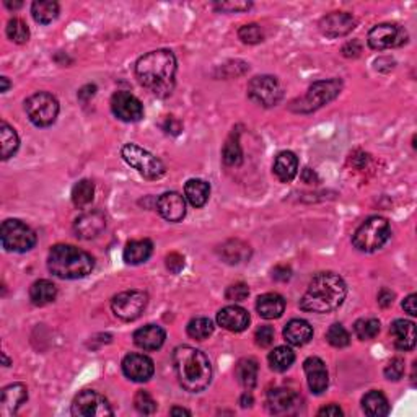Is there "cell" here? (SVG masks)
I'll return each instance as SVG.
<instances>
[{"label": "cell", "instance_id": "7402d4cb", "mask_svg": "<svg viewBox=\"0 0 417 417\" xmlns=\"http://www.w3.org/2000/svg\"><path fill=\"white\" fill-rule=\"evenodd\" d=\"M217 323L227 331L241 333L248 328L250 324V313L238 305H230V307L222 308L217 313Z\"/></svg>", "mask_w": 417, "mask_h": 417}, {"label": "cell", "instance_id": "ac0fdd59", "mask_svg": "<svg viewBox=\"0 0 417 417\" xmlns=\"http://www.w3.org/2000/svg\"><path fill=\"white\" fill-rule=\"evenodd\" d=\"M157 211L165 220L176 224L181 222L186 215V201L179 192L168 191L162 194L157 201Z\"/></svg>", "mask_w": 417, "mask_h": 417}, {"label": "cell", "instance_id": "7a4b0ae2", "mask_svg": "<svg viewBox=\"0 0 417 417\" xmlns=\"http://www.w3.org/2000/svg\"><path fill=\"white\" fill-rule=\"evenodd\" d=\"M347 295V285L341 275L319 273L308 284L307 292L300 298V308L310 313H331L341 307Z\"/></svg>", "mask_w": 417, "mask_h": 417}, {"label": "cell", "instance_id": "f1b7e54d", "mask_svg": "<svg viewBox=\"0 0 417 417\" xmlns=\"http://www.w3.org/2000/svg\"><path fill=\"white\" fill-rule=\"evenodd\" d=\"M219 255L227 264H241L250 259L251 248L241 240H229L220 246Z\"/></svg>", "mask_w": 417, "mask_h": 417}, {"label": "cell", "instance_id": "44dd1931", "mask_svg": "<svg viewBox=\"0 0 417 417\" xmlns=\"http://www.w3.org/2000/svg\"><path fill=\"white\" fill-rule=\"evenodd\" d=\"M28 400V388L23 383H13L2 390L0 396V412L3 417L15 416L23 402Z\"/></svg>", "mask_w": 417, "mask_h": 417}, {"label": "cell", "instance_id": "cb8c5ba5", "mask_svg": "<svg viewBox=\"0 0 417 417\" xmlns=\"http://www.w3.org/2000/svg\"><path fill=\"white\" fill-rule=\"evenodd\" d=\"M165 339H167L165 329L157 324H147L134 333L135 346L144 351H157L165 344Z\"/></svg>", "mask_w": 417, "mask_h": 417}, {"label": "cell", "instance_id": "7c38bea8", "mask_svg": "<svg viewBox=\"0 0 417 417\" xmlns=\"http://www.w3.org/2000/svg\"><path fill=\"white\" fill-rule=\"evenodd\" d=\"M72 416L75 417H109L113 416L109 401L98 391L85 390L72 401Z\"/></svg>", "mask_w": 417, "mask_h": 417}, {"label": "cell", "instance_id": "8fae6325", "mask_svg": "<svg viewBox=\"0 0 417 417\" xmlns=\"http://www.w3.org/2000/svg\"><path fill=\"white\" fill-rule=\"evenodd\" d=\"M248 96L255 103L264 106V108H271V106L279 105V101L284 96V91L275 77L258 75L251 79L248 84Z\"/></svg>", "mask_w": 417, "mask_h": 417}, {"label": "cell", "instance_id": "f907efd6", "mask_svg": "<svg viewBox=\"0 0 417 417\" xmlns=\"http://www.w3.org/2000/svg\"><path fill=\"white\" fill-rule=\"evenodd\" d=\"M273 278L274 280H279V282H287L292 278V269L285 264H279L273 269Z\"/></svg>", "mask_w": 417, "mask_h": 417}, {"label": "cell", "instance_id": "8d00e7d4", "mask_svg": "<svg viewBox=\"0 0 417 417\" xmlns=\"http://www.w3.org/2000/svg\"><path fill=\"white\" fill-rule=\"evenodd\" d=\"M268 361L271 368H273L274 372H285L289 370V368L292 367V363L295 362V354L292 349L287 346H279L269 354Z\"/></svg>", "mask_w": 417, "mask_h": 417}, {"label": "cell", "instance_id": "e575fe53", "mask_svg": "<svg viewBox=\"0 0 417 417\" xmlns=\"http://www.w3.org/2000/svg\"><path fill=\"white\" fill-rule=\"evenodd\" d=\"M222 158L227 167H240L243 162V150L240 145V134L232 132L222 149Z\"/></svg>", "mask_w": 417, "mask_h": 417}, {"label": "cell", "instance_id": "5bb4252c", "mask_svg": "<svg viewBox=\"0 0 417 417\" xmlns=\"http://www.w3.org/2000/svg\"><path fill=\"white\" fill-rule=\"evenodd\" d=\"M111 111L124 123H137L144 118V106L137 96L129 91H116L111 96Z\"/></svg>", "mask_w": 417, "mask_h": 417}, {"label": "cell", "instance_id": "f5cc1de1", "mask_svg": "<svg viewBox=\"0 0 417 417\" xmlns=\"http://www.w3.org/2000/svg\"><path fill=\"white\" fill-rule=\"evenodd\" d=\"M362 52V45L357 40L349 41L346 46L342 47V54L346 57H358Z\"/></svg>", "mask_w": 417, "mask_h": 417}, {"label": "cell", "instance_id": "4316f807", "mask_svg": "<svg viewBox=\"0 0 417 417\" xmlns=\"http://www.w3.org/2000/svg\"><path fill=\"white\" fill-rule=\"evenodd\" d=\"M256 310H258L259 317L264 319L280 318L285 312V300L279 294H264L256 302Z\"/></svg>", "mask_w": 417, "mask_h": 417}, {"label": "cell", "instance_id": "74e56055", "mask_svg": "<svg viewBox=\"0 0 417 417\" xmlns=\"http://www.w3.org/2000/svg\"><path fill=\"white\" fill-rule=\"evenodd\" d=\"M95 197V184L90 179H82L72 188V202L75 207H86Z\"/></svg>", "mask_w": 417, "mask_h": 417}, {"label": "cell", "instance_id": "1f68e13d", "mask_svg": "<svg viewBox=\"0 0 417 417\" xmlns=\"http://www.w3.org/2000/svg\"><path fill=\"white\" fill-rule=\"evenodd\" d=\"M57 285L47 279H40L30 287V300L36 307H45L56 300Z\"/></svg>", "mask_w": 417, "mask_h": 417}, {"label": "cell", "instance_id": "ab89813d", "mask_svg": "<svg viewBox=\"0 0 417 417\" xmlns=\"http://www.w3.org/2000/svg\"><path fill=\"white\" fill-rule=\"evenodd\" d=\"M354 333L361 341H368L378 336L380 333V321L377 318H362L354 324Z\"/></svg>", "mask_w": 417, "mask_h": 417}, {"label": "cell", "instance_id": "277c9868", "mask_svg": "<svg viewBox=\"0 0 417 417\" xmlns=\"http://www.w3.org/2000/svg\"><path fill=\"white\" fill-rule=\"evenodd\" d=\"M47 268L59 279H82L95 268L93 256L72 245L52 246L47 256Z\"/></svg>", "mask_w": 417, "mask_h": 417}, {"label": "cell", "instance_id": "ba28073f", "mask_svg": "<svg viewBox=\"0 0 417 417\" xmlns=\"http://www.w3.org/2000/svg\"><path fill=\"white\" fill-rule=\"evenodd\" d=\"M0 241L7 251L26 253L36 245V234L18 219H8L0 227Z\"/></svg>", "mask_w": 417, "mask_h": 417}, {"label": "cell", "instance_id": "94428289", "mask_svg": "<svg viewBox=\"0 0 417 417\" xmlns=\"http://www.w3.org/2000/svg\"><path fill=\"white\" fill-rule=\"evenodd\" d=\"M169 414L172 416H191V411L184 409V407H173V409L169 411Z\"/></svg>", "mask_w": 417, "mask_h": 417}, {"label": "cell", "instance_id": "ee69618b", "mask_svg": "<svg viewBox=\"0 0 417 417\" xmlns=\"http://www.w3.org/2000/svg\"><path fill=\"white\" fill-rule=\"evenodd\" d=\"M238 38L245 45H258L264 40L263 30L256 23H250V25H243L238 30Z\"/></svg>", "mask_w": 417, "mask_h": 417}, {"label": "cell", "instance_id": "6f0895ef", "mask_svg": "<svg viewBox=\"0 0 417 417\" xmlns=\"http://www.w3.org/2000/svg\"><path fill=\"white\" fill-rule=\"evenodd\" d=\"M96 93V86L95 85H85L84 89L79 91V98L82 101H89L91 96H95Z\"/></svg>", "mask_w": 417, "mask_h": 417}, {"label": "cell", "instance_id": "be15d7a7", "mask_svg": "<svg viewBox=\"0 0 417 417\" xmlns=\"http://www.w3.org/2000/svg\"><path fill=\"white\" fill-rule=\"evenodd\" d=\"M22 6H23L22 2H8V0H6V7L10 8V10L12 8H20Z\"/></svg>", "mask_w": 417, "mask_h": 417}, {"label": "cell", "instance_id": "f35d334b", "mask_svg": "<svg viewBox=\"0 0 417 417\" xmlns=\"http://www.w3.org/2000/svg\"><path fill=\"white\" fill-rule=\"evenodd\" d=\"M188 336L196 339V341H206V339L214 333V323L208 318H194L186 326Z\"/></svg>", "mask_w": 417, "mask_h": 417}, {"label": "cell", "instance_id": "4dcf8cb0", "mask_svg": "<svg viewBox=\"0 0 417 417\" xmlns=\"http://www.w3.org/2000/svg\"><path fill=\"white\" fill-rule=\"evenodd\" d=\"M184 196L192 207H204L208 201V196H211V186L204 179L192 178L184 184Z\"/></svg>", "mask_w": 417, "mask_h": 417}, {"label": "cell", "instance_id": "60d3db41", "mask_svg": "<svg viewBox=\"0 0 417 417\" xmlns=\"http://www.w3.org/2000/svg\"><path fill=\"white\" fill-rule=\"evenodd\" d=\"M7 36L17 45H25L30 40V28L20 18H12L7 23Z\"/></svg>", "mask_w": 417, "mask_h": 417}, {"label": "cell", "instance_id": "83f0119b", "mask_svg": "<svg viewBox=\"0 0 417 417\" xmlns=\"http://www.w3.org/2000/svg\"><path fill=\"white\" fill-rule=\"evenodd\" d=\"M153 253V243L147 238L144 240H132L126 245L124 248V261L128 264L137 266L147 261Z\"/></svg>", "mask_w": 417, "mask_h": 417}, {"label": "cell", "instance_id": "4fadbf2b", "mask_svg": "<svg viewBox=\"0 0 417 417\" xmlns=\"http://www.w3.org/2000/svg\"><path fill=\"white\" fill-rule=\"evenodd\" d=\"M368 46L375 51L391 50V47H400L406 45L407 33L401 26L391 25V23H381V25L373 26L368 31Z\"/></svg>", "mask_w": 417, "mask_h": 417}, {"label": "cell", "instance_id": "db71d44e", "mask_svg": "<svg viewBox=\"0 0 417 417\" xmlns=\"http://www.w3.org/2000/svg\"><path fill=\"white\" fill-rule=\"evenodd\" d=\"M163 129L167 130L168 134H173V135H178L179 130H181V123L173 118V116H168L167 119H165L163 123Z\"/></svg>", "mask_w": 417, "mask_h": 417}, {"label": "cell", "instance_id": "3957f363", "mask_svg": "<svg viewBox=\"0 0 417 417\" xmlns=\"http://www.w3.org/2000/svg\"><path fill=\"white\" fill-rule=\"evenodd\" d=\"M173 365L178 381L189 393H201L212 380V365L202 351L191 346H179L173 352Z\"/></svg>", "mask_w": 417, "mask_h": 417}, {"label": "cell", "instance_id": "680465c9", "mask_svg": "<svg viewBox=\"0 0 417 417\" xmlns=\"http://www.w3.org/2000/svg\"><path fill=\"white\" fill-rule=\"evenodd\" d=\"M302 179H303V183H307V184H317L318 174L314 173L312 168H305L302 172Z\"/></svg>", "mask_w": 417, "mask_h": 417}, {"label": "cell", "instance_id": "f546056e", "mask_svg": "<svg viewBox=\"0 0 417 417\" xmlns=\"http://www.w3.org/2000/svg\"><path fill=\"white\" fill-rule=\"evenodd\" d=\"M258 372H259L258 362H256L253 357L241 358L235 367L236 380H238L240 385L248 391L253 390L256 383H258Z\"/></svg>", "mask_w": 417, "mask_h": 417}, {"label": "cell", "instance_id": "e0dca14e", "mask_svg": "<svg viewBox=\"0 0 417 417\" xmlns=\"http://www.w3.org/2000/svg\"><path fill=\"white\" fill-rule=\"evenodd\" d=\"M153 361L144 354H129L123 361V373L129 380L144 383L153 377Z\"/></svg>", "mask_w": 417, "mask_h": 417}, {"label": "cell", "instance_id": "603a6c76", "mask_svg": "<svg viewBox=\"0 0 417 417\" xmlns=\"http://www.w3.org/2000/svg\"><path fill=\"white\" fill-rule=\"evenodd\" d=\"M390 334L400 351H412L416 347V324L409 319H396L390 328Z\"/></svg>", "mask_w": 417, "mask_h": 417}, {"label": "cell", "instance_id": "816d5d0a", "mask_svg": "<svg viewBox=\"0 0 417 417\" xmlns=\"http://www.w3.org/2000/svg\"><path fill=\"white\" fill-rule=\"evenodd\" d=\"M378 305H380L381 308H388L391 307L393 302H395V294L391 292L390 289H381L380 294H378Z\"/></svg>", "mask_w": 417, "mask_h": 417}, {"label": "cell", "instance_id": "2e32d148", "mask_svg": "<svg viewBox=\"0 0 417 417\" xmlns=\"http://www.w3.org/2000/svg\"><path fill=\"white\" fill-rule=\"evenodd\" d=\"M357 25V20L351 13L333 12L319 20V31L326 38H341L351 33Z\"/></svg>", "mask_w": 417, "mask_h": 417}, {"label": "cell", "instance_id": "b9f144b4", "mask_svg": "<svg viewBox=\"0 0 417 417\" xmlns=\"http://www.w3.org/2000/svg\"><path fill=\"white\" fill-rule=\"evenodd\" d=\"M326 341L331 344L333 347H346L351 342V334L347 333V329L342 326V324L334 323L329 326L328 333H326Z\"/></svg>", "mask_w": 417, "mask_h": 417}, {"label": "cell", "instance_id": "681fc988", "mask_svg": "<svg viewBox=\"0 0 417 417\" xmlns=\"http://www.w3.org/2000/svg\"><path fill=\"white\" fill-rule=\"evenodd\" d=\"M184 268V258L179 253H169L167 256V269L173 274H179Z\"/></svg>", "mask_w": 417, "mask_h": 417}, {"label": "cell", "instance_id": "c3c4849f", "mask_svg": "<svg viewBox=\"0 0 417 417\" xmlns=\"http://www.w3.org/2000/svg\"><path fill=\"white\" fill-rule=\"evenodd\" d=\"M253 3L251 2H217L214 3L215 10L219 12H229V13H234V12H245L251 8Z\"/></svg>", "mask_w": 417, "mask_h": 417}, {"label": "cell", "instance_id": "9f6ffc18", "mask_svg": "<svg viewBox=\"0 0 417 417\" xmlns=\"http://www.w3.org/2000/svg\"><path fill=\"white\" fill-rule=\"evenodd\" d=\"M318 416H326V417H338V416H342V409L339 407L338 404H328L324 406L323 409L318 411Z\"/></svg>", "mask_w": 417, "mask_h": 417}, {"label": "cell", "instance_id": "836d02e7", "mask_svg": "<svg viewBox=\"0 0 417 417\" xmlns=\"http://www.w3.org/2000/svg\"><path fill=\"white\" fill-rule=\"evenodd\" d=\"M31 15L41 25H50L59 17V3L52 0H36L31 6Z\"/></svg>", "mask_w": 417, "mask_h": 417}, {"label": "cell", "instance_id": "e7e4bbea", "mask_svg": "<svg viewBox=\"0 0 417 417\" xmlns=\"http://www.w3.org/2000/svg\"><path fill=\"white\" fill-rule=\"evenodd\" d=\"M2 361H3V365L10 367V361H8V357L6 356V354H2Z\"/></svg>", "mask_w": 417, "mask_h": 417}, {"label": "cell", "instance_id": "f6af8a7d", "mask_svg": "<svg viewBox=\"0 0 417 417\" xmlns=\"http://www.w3.org/2000/svg\"><path fill=\"white\" fill-rule=\"evenodd\" d=\"M385 377L386 380L390 381H397L401 380L402 375H404V361L401 357H395L388 362V365L385 367Z\"/></svg>", "mask_w": 417, "mask_h": 417}, {"label": "cell", "instance_id": "52a82bcc", "mask_svg": "<svg viewBox=\"0 0 417 417\" xmlns=\"http://www.w3.org/2000/svg\"><path fill=\"white\" fill-rule=\"evenodd\" d=\"M121 157L129 167L137 169L147 179H160L167 172L162 160L150 153L149 150L139 147L137 144H126L121 150Z\"/></svg>", "mask_w": 417, "mask_h": 417}, {"label": "cell", "instance_id": "6da1fadb", "mask_svg": "<svg viewBox=\"0 0 417 417\" xmlns=\"http://www.w3.org/2000/svg\"><path fill=\"white\" fill-rule=\"evenodd\" d=\"M176 57L169 50H157L140 57L135 64V75L140 84L158 98L172 95L176 82Z\"/></svg>", "mask_w": 417, "mask_h": 417}, {"label": "cell", "instance_id": "9a60e30c", "mask_svg": "<svg viewBox=\"0 0 417 417\" xmlns=\"http://www.w3.org/2000/svg\"><path fill=\"white\" fill-rule=\"evenodd\" d=\"M300 404H302V397L289 388H274L268 393V400H266L268 411L274 416L295 414L300 409Z\"/></svg>", "mask_w": 417, "mask_h": 417}, {"label": "cell", "instance_id": "d590c367", "mask_svg": "<svg viewBox=\"0 0 417 417\" xmlns=\"http://www.w3.org/2000/svg\"><path fill=\"white\" fill-rule=\"evenodd\" d=\"M0 144H2V160H8L15 155V152L20 147V139L15 129L10 128L6 121L0 124Z\"/></svg>", "mask_w": 417, "mask_h": 417}, {"label": "cell", "instance_id": "bcb514c9", "mask_svg": "<svg viewBox=\"0 0 417 417\" xmlns=\"http://www.w3.org/2000/svg\"><path fill=\"white\" fill-rule=\"evenodd\" d=\"M250 295V289L248 285L243 284V282H238V284H234L230 285L229 289H227L225 292V298L230 300V302H243V300L248 298Z\"/></svg>", "mask_w": 417, "mask_h": 417}, {"label": "cell", "instance_id": "d6a6232c", "mask_svg": "<svg viewBox=\"0 0 417 417\" xmlns=\"http://www.w3.org/2000/svg\"><path fill=\"white\" fill-rule=\"evenodd\" d=\"M362 407L363 412L367 416L372 417H381L390 414V402H388L386 396L381 391H368L365 396L362 397Z\"/></svg>", "mask_w": 417, "mask_h": 417}, {"label": "cell", "instance_id": "d6986e66", "mask_svg": "<svg viewBox=\"0 0 417 417\" xmlns=\"http://www.w3.org/2000/svg\"><path fill=\"white\" fill-rule=\"evenodd\" d=\"M106 229V217L101 211L85 212L80 217H77L74 230L75 235L82 240L96 238L101 232Z\"/></svg>", "mask_w": 417, "mask_h": 417}, {"label": "cell", "instance_id": "8992f818", "mask_svg": "<svg viewBox=\"0 0 417 417\" xmlns=\"http://www.w3.org/2000/svg\"><path fill=\"white\" fill-rule=\"evenodd\" d=\"M390 235V222L383 217H370L356 230L352 236V245L362 253H375L383 248Z\"/></svg>", "mask_w": 417, "mask_h": 417}, {"label": "cell", "instance_id": "30bf717a", "mask_svg": "<svg viewBox=\"0 0 417 417\" xmlns=\"http://www.w3.org/2000/svg\"><path fill=\"white\" fill-rule=\"evenodd\" d=\"M147 303V294L140 292V290H126V292L114 295L111 300V310H113L114 317L123 321H134L144 313Z\"/></svg>", "mask_w": 417, "mask_h": 417}, {"label": "cell", "instance_id": "7dc6e473", "mask_svg": "<svg viewBox=\"0 0 417 417\" xmlns=\"http://www.w3.org/2000/svg\"><path fill=\"white\" fill-rule=\"evenodd\" d=\"M255 339L259 347H269L274 342V329L271 326H261L256 329Z\"/></svg>", "mask_w": 417, "mask_h": 417}, {"label": "cell", "instance_id": "9c48e42d", "mask_svg": "<svg viewBox=\"0 0 417 417\" xmlns=\"http://www.w3.org/2000/svg\"><path fill=\"white\" fill-rule=\"evenodd\" d=\"M25 111L36 128H50L59 114V101L47 91H38L25 101Z\"/></svg>", "mask_w": 417, "mask_h": 417}, {"label": "cell", "instance_id": "ffe728a7", "mask_svg": "<svg viewBox=\"0 0 417 417\" xmlns=\"http://www.w3.org/2000/svg\"><path fill=\"white\" fill-rule=\"evenodd\" d=\"M303 370L307 375V381L312 393L314 395H321L323 391H326L329 385V375L326 370V365L319 357H308L303 362Z\"/></svg>", "mask_w": 417, "mask_h": 417}, {"label": "cell", "instance_id": "91938a15", "mask_svg": "<svg viewBox=\"0 0 417 417\" xmlns=\"http://www.w3.org/2000/svg\"><path fill=\"white\" fill-rule=\"evenodd\" d=\"M253 402H255V400H253V396L250 395V393H245V395L240 397L241 407H251V406H253Z\"/></svg>", "mask_w": 417, "mask_h": 417}, {"label": "cell", "instance_id": "484cf974", "mask_svg": "<svg viewBox=\"0 0 417 417\" xmlns=\"http://www.w3.org/2000/svg\"><path fill=\"white\" fill-rule=\"evenodd\" d=\"M273 172L280 183H290L298 173V158L294 152H280L274 160Z\"/></svg>", "mask_w": 417, "mask_h": 417}, {"label": "cell", "instance_id": "5b68a950", "mask_svg": "<svg viewBox=\"0 0 417 417\" xmlns=\"http://www.w3.org/2000/svg\"><path fill=\"white\" fill-rule=\"evenodd\" d=\"M341 90H342V82L339 79L314 82L302 98L295 100L290 103V109H292L294 113H302V114L313 113V111L323 108L324 105L331 103L333 100H336L339 93H341Z\"/></svg>", "mask_w": 417, "mask_h": 417}, {"label": "cell", "instance_id": "6125c7cd", "mask_svg": "<svg viewBox=\"0 0 417 417\" xmlns=\"http://www.w3.org/2000/svg\"><path fill=\"white\" fill-rule=\"evenodd\" d=\"M0 84H2V89H0L2 93H6V91L10 89V82H8L7 77H0Z\"/></svg>", "mask_w": 417, "mask_h": 417}, {"label": "cell", "instance_id": "d4e9b609", "mask_svg": "<svg viewBox=\"0 0 417 417\" xmlns=\"http://www.w3.org/2000/svg\"><path fill=\"white\" fill-rule=\"evenodd\" d=\"M313 338V328L312 324L305 319H290L284 328V339L290 346H305Z\"/></svg>", "mask_w": 417, "mask_h": 417}, {"label": "cell", "instance_id": "11a10c76", "mask_svg": "<svg viewBox=\"0 0 417 417\" xmlns=\"http://www.w3.org/2000/svg\"><path fill=\"white\" fill-rule=\"evenodd\" d=\"M416 303H417V295L416 294H411L409 297H407L404 300V302H402V308H404V312L409 313L411 317H416V314H417Z\"/></svg>", "mask_w": 417, "mask_h": 417}, {"label": "cell", "instance_id": "7bdbcfd3", "mask_svg": "<svg viewBox=\"0 0 417 417\" xmlns=\"http://www.w3.org/2000/svg\"><path fill=\"white\" fill-rule=\"evenodd\" d=\"M134 406H135V409H137L140 414H144V416H150L157 411V402H155L152 395L145 390H139L137 393H135Z\"/></svg>", "mask_w": 417, "mask_h": 417}]
</instances>
